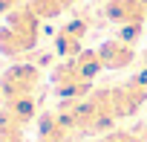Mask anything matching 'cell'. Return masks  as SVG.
<instances>
[{
	"label": "cell",
	"instance_id": "obj_1",
	"mask_svg": "<svg viewBox=\"0 0 147 142\" xmlns=\"http://www.w3.org/2000/svg\"><path fill=\"white\" fill-rule=\"evenodd\" d=\"M38 41V15L23 6L18 9L12 18H9V26L0 29V49L6 55H18V52H26L32 49Z\"/></svg>",
	"mask_w": 147,
	"mask_h": 142
},
{
	"label": "cell",
	"instance_id": "obj_2",
	"mask_svg": "<svg viewBox=\"0 0 147 142\" xmlns=\"http://www.w3.org/2000/svg\"><path fill=\"white\" fill-rule=\"evenodd\" d=\"M35 84H38V70L35 67H15V70H9L6 79H3V90L9 96H18V99L26 96Z\"/></svg>",
	"mask_w": 147,
	"mask_h": 142
},
{
	"label": "cell",
	"instance_id": "obj_3",
	"mask_svg": "<svg viewBox=\"0 0 147 142\" xmlns=\"http://www.w3.org/2000/svg\"><path fill=\"white\" fill-rule=\"evenodd\" d=\"M98 55H101V64L104 67H113V70H118V67H127L130 61H133V46H130V41H107L101 49H98Z\"/></svg>",
	"mask_w": 147,
	"mask_h": 142
},
{
	"label": "cell",
	"instance_id": "obj_4",
	"mask_svg": "<svg viewBox=\"0 0 147 142\" xmlns=\"http://www.w3.org/2000/svg\"><path fill=\"white\" fill-rule=\"evenodd\" d=\"M18 3V0H0V12H6V9H12Z\"/></svg>",
	"mask_w": 147,
	"mask_h": 142
}]
</instances>
